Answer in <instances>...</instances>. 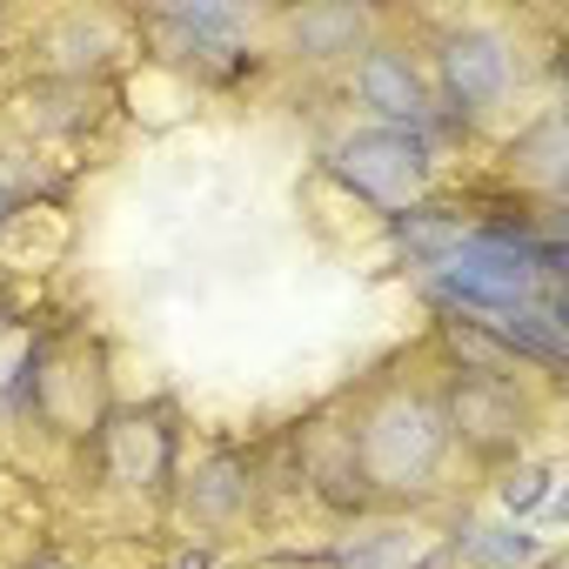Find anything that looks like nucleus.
<instances>
[{
	"label": "nucleus",
	"mask_w": 569,
	"mask_h": 569,
	"mask_svg": "<svg viewBox=\"0 0 569 569\" xmlns=\"http://www.w3.org/2000/svg\"><path fill=\"white\" fill-rule=\"evenodd\" d=\"M442 449H449L442 402L436 396H416V389H389L349 429V456H356V476H362V496L369 502L376 496H416L436 476Z\"/></svg>",
	"instance_id": "obj_1"
},
{
	"label": "nucleus",
	"mask_w": 569,
	"mask_h": 569,
	"mask_svg": "<svg viewBox=\"0 0 569 569\" xmlns=\"http://www.w3.org/2000/svg\"><path fill=\"white\" fill-rule=\"evenodd\" d=\"M329 174L342 188H356L369 208L382 214H409L422 208L429 194V174H436V148L422 134H396V128H362V134H342L329 148Z\"/></svg>",
	"instance_id": "obj_2"
},
{
	"label": "nucleus",
	"mask_w": 569,
	"mask_h": 569,
	"mask_svg": "<svg viewBox=\"0 0 569 569\" xmlns=\"http://www.w3.org/2000/svg\"><path fill=\"white\" fill-rule=\"evenodd\" d=\"M436 81H442V101H449L456 121L489 114V108L509 94V81H516L509 41H502L496 28H476V21L442 28V41H436Z\"/></svg>",
	"instance_id": "obj_3"
},
{
	"label": "nucleus",
	"mask_w": 569,
	"mask_h": 569,
	"mask_svg": "<svg viewBox=\"0 0 569 569\" xmlns=\"http://www.w3.org/2000/svg\"><path fill=\"white\" fill-rule=\"evenodd\" d=\"M356 94H362V108H369L382 128H396V134H422V141L436 148L442 108H436L429 74L409 61V48H396V41H369V48L356 54Z\"/></svg>",
	"instance_id": "obj_4"
},
{
	"label": "nucleus",
	"mask_w": 569,
	"mask_h": 569,
	"mask_svg": "<svg viewBox=\"0 0 569 569\" xmlns=\"http://www.w3.org/2000/svg\"><path fill=\"white\" fill-rule=\"evenodd\" d=\"M442 422H449V442L476 449L482 462L522 449V402H516V382L462 376V382L442 396Z\"/></svg>",
	"instance_id": "obj_5"
},
{
	"label": "nucleus",
	"mask_w": 569,
	"mask_h": 569,
	"mask_svg": "<svg viewBox=\"0 0 569 569\" xmlns=\"http://www.w3.org/2000/svg\"><path fill=\"white\" fill-rule=\"evenodd\" d=\"M101 469L121 489H161L174 476V429L161 409H114L101 416Z\"/></svg>",
	"instance_id": "obj_6"
},
{
	"label": "nucleus",
	"mask_w": 569,
	"mask_h": 569,
	"mask_svg": "<svg viewBox=\"0 0 569 569\" xmlns=\"http://www.w3.org/2000/svg\"><path fill=\"white\" fill-rule=\"evenodd\" d=\"M41 54H48V81H81V88H94V81L114 68L121 34H114L108 14H61V21H48Z\"/></svg>",
	"instance_id": "obj_7"
},
{
	"label": "nucleus",
	"mask_w": 569,
	"mask_h": 569,
	"mask_svg": "<svg viewBox=\"0 0 569 569\" xmlns=\"http://www.w3.org/2000/svg\"><path fill=\"white\" fill-rule=\"evenodd\" d=\"M281 28H289V48L302 61H342V54H362L369 48V14L349 8V0H316V8H296Z\"/></svg>",
	"instance_id": "obj_8"
},
{
	"label": "nucleus",
	"mask_w": 569,
	"mask_h": 569,
	"mask_svg": "<svg viewBox=\"0 0 569 569\" xmlns=\"http://www.w3.org/2000/svg\"><path fill=\"white\" fill-rule=\"evenodd\" d=\"M94 88H81V81H34L28 94H21V121L34 128V134H81L88 121H94Z\"/></svg>",
	"instance_id": "obj_9"
},
{
	"label": "nucleus",
	"mask_w": 569,
	"mask_h": 569,
	"mask_svg": "<svg viewBox=\"0 0 569 569\" xmlns=\"http://www.w3.org/2000/svg\"><path fill=\"white\" fill-rule=\"evenodd\" d=\"M389 228H396V241L422 261V268H436V261H449L462 241H469V221H456V214H436V208H409V214H389Z\"/></svg>",
	"instance_id": "obj_10"
},
{
	"label": "nucleus",
	"mask_w": 569,
	"mask_h": 569,
	"mask_svg": "<svg viewBox=\"0 0 569 569\" xmlns=\"http://www.w3.org/2000/svg\"><path fill=\"white\" fill-rule=\"evenodd\" d=\"M248 502V469L234 462V456H208L194 476H188V509L201 516V522H221V516H234Z\"/></svg>",
	"instance_id": "obj_11"
},
{
	"label": "nucleus",
	"mask_w": 569,
	"mask_h": 569,
	"mask_svg": "<svg viewBox=\"0 0 569 569\" xmlns=\"http://www.w3.org/2000/svg\"><path fill=\"white\" fill-rule=\"evenodd\" d=\"M562 161H569L562 154V114L549 108L529 134H516V174L536 181L542 194H562Z\"/></svg>",
	"instance_id": "obj_12"
},
{
	"label": "nucleus",
	"mask_w": 569,
	"mask_h": 569,
	"mask_svg": "<svg viewBox=\"0 0 569 569\" xmlns=\"http://www.w3.org/2000/svg\"><path fill=\"white\" fill-rule=\"evenodd\" d=\"M462 562H476V569H522V562H536V542L516 522H489V529L462 536Z\"/></svg>",
	"instance_id": "obj_13"
},
{
	"label": "nucleus",
	"mask_w": 569,
	"mask_h": 569,
	"mask_svg": "<svg viewBox=\"0 0 569 569\" xmlns=\"http://www.w3.org/2000/svg\"><path fill=\"white\" fill-rule=\"evenodd\" d=\"M549 489H556V469H549V462L509 469V476H502V509H509V516H529V509L549 502Z\"/></svg>",
	"instance_id": "obj_14"
},
{
	"label": "nucleus",
	"mask_w": 569,
	"mask_h": 569,
	"mask_svg": "<svg viewBox=\"0 0 569 569\" xmlns=\"http://www.w3.org/2000/svg\"><path fill=\"white\" fill-rule=\"evenodd\" d=\"M174 569H214V549H188V556H174Z\"/></svg>",
	"instance_id": "obj_15"
},
{
	"label": "nucleus",
	"mask_w": 569,
	"mask_h": 569,
	"mask_svg": "<svg viewBox=\"0 0 569 569\" xmlns=\"http://www.w3.org/2000/svg\"><path fill=\"white\" fill-rule=\"evenodd\" d=\"M14 208H21V194H14L8 181H0V228H8V221H14Z\"/></svg>",
	"instance_id": "obj_16"
},
{
	"label": "nucleus",
	"mask_w": 569,
	"mask_h": 569,
	"mask_svg": "<svg viewBox=\"0 0 569 569\" xmlns=\"http://www.w3.org/2000/svg\"><path fill=\"white\" fill-rule=\"evenodd\" d=\"M549 569H562V562H549Z\"/></svg>",
	"instance_id": "obj_17"
}]
</instances>
